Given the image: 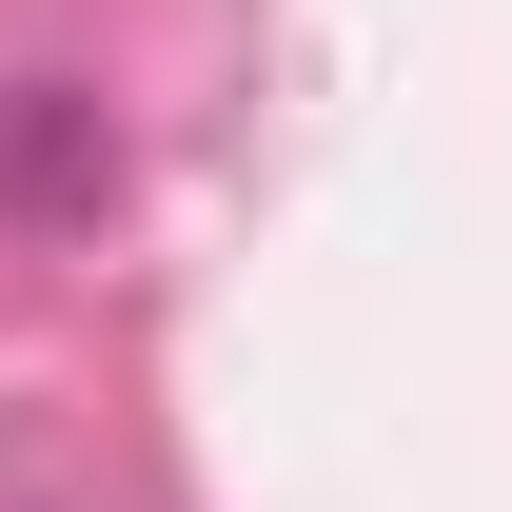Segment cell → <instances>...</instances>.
<instances>
[{
	"mask_svg": "<svg viewBox=\"0 0 512 512\" xmlns=\"http://www.w3.org/2000/svg\"><path fill=\"white\" fill-rule=\"evenodd\" d=\"M0 197H20V217H99V197H119V138L79 119L60 79H20V99H0Z\"/></svg>",
	"mask_w": 512,
	"mask_h": 512,
	"instance_id": "6da1fadb",
	"label": "cell"
}]
</instances>
